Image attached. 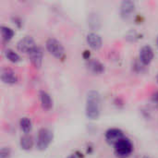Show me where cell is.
Masks as SVG:
<instances>
[{"label":"cell","mask_w":158,"mask_h":158,"mask_svg":"<svg viewBox=\"0 0 158 158\" xmlns=\"http://www.w3.org/2000/svg\"><path fill=\"white\" fill-rule=\"evenodd\" d=\"M101 112V95L96 90H90L86 95L85 114L90 119H97Z\"/></svg>","instance_id":"1"},{"label":"cell","mask_w":158,"mask_h":158,"mask_svg":"<svg viewBox=\"0 0 158 158\" xmlns=\"http://www.w3.org/2000/svg\"><path fill=\"white\" fill-rule=\"evenodd\" d=\"M115 155L118 157L125 158L129 156L133 151V144L130 139L123 137L114 144Z\"/></svg>","instance_id":"2"},{"label":"cell","mask_w":158,"mask_h":158,"mask_svg":"<svg viewBox=\"0 0 158 158\" xmlns=\"http://www.w3.org/2000/svg\"><path fill=\"white\" fill-rule=\"evenodd\" d=\"M53 140V132L47 128H42L37 134L36 147L40 151H44L50 145Z\"/></svg>","instance_id":"3"},{"label":"cell","mask_w":158,"mask_h":158,"mask_svg":"<svg viewBox=\"0 0 158 158\" xmlns=\"http://www.w3.org/2000/svg\"><path fill=\"white\" fill-rule=\"evenodd\" d=\"M45 47L47 51L55 57L61 59L65 55V49L62 44L56 38H48L45 42Z\"/></svg>","instance_id":"4"},{"label":"cell","mask_w":158,"mask_h":158,"mask_svg":"<svg viewBox=\"0 0 158 158\" xmlns=\"http://www.w3.org/2000/svg\"><path fill=\"white\" fill-rule=\"evenodd\" d=\"M155 57V53H154V49L146 44L142 46V48L140 49L139 52V60L141 61V63L144 66H148L151 64V62L153 61Z\"/></svg>","instance_id":"5"},{"label":"cell","mask_w":158,"mask_h":158,"mask_svg":"<svg viewBox=\"0 0 158 158\" xmlns=\"http://www.w3.org/2000/svg\"><path fill=\"white\" fill-rule=\"evenodd\" d=\"M28 56H29V59L31 62V64L36 69H40L42 66V63H43V56H44L42 48L38 45L34 46L28 53Z\"/></svg>","instance_id":"6"},{"label":"cell","mask_w":158,"mask_h":158,"mask_svg":"<svg viewBox=\"0 0 158 158\" xmlns=\"http://www.w3.org/2000/svg\"><path fill=\"white\" fill-rule=\"evenodd\" d=\"M34 46H36L35 41L30 35L22 37L17 43V49L21 53H29Z\"/></svg>","instance_id":"7"},{"label":"cell","mask_w":158,"mask_h":158,"mask_svg":"<svg viewBox=\"0 0 158 158\" xmlns=\"http://www.w3.org/2000/svg\"><path fill=\"white\" fill-rule=\"evenodd\" d=\"M123 137H124L123 131L120 129H118V128H111V129L107 130L106 131V134H105L106 141L109 144H115L116 143H118Z\"/></svg>","instance_id":"8"},{"label":"cell","mask_w":158,"mask_h":158,"mask_svg":"<svg viewBox=\"0 0 158 158\" xmlns=\"http://www.w3.org/2000/svg\"><path fill=\"white\" fill-rule=\"evenodd\" d=\"M135 3L131 0H124L120 4V15L124 19H129L135 11Z\"/></svg>","instance_id":"9"},{"label":"cell","mask_w":158,"mask_h":158,"mask_svg":"<svg viewBox=\"0 0 158 158\" xmlns=\"http://www.w3.org/2000/svg\"><path fill=\"white\" fill-rule=\"evenodd\" d=\"M86 41L87 44H89V46L91 48H93L94 50H98L102 47L103 44V41H102V37L95 31H91L86 35Z\"/></svg>","instance_id":"10"},{"label":"cell","mask_w":158,"mask_h":158,"mask_svg":"<svg viewBox=\"0 0 158 158\" xmlns=\"http://www.w3.org/2000/svg\"><path fill=\"white\" fill-rule=\"evenodd\" d=\"M0 79L3 83L6 84H14L18 81V76L17 74L10 69L4 68L1 69L0 73Z\"/></svg>","instance_id":"11"},{"label":"cell","mask_w":158,"mask_h":158,"mask_svg":"<svg viewBox=\"0 0 158 158\" xmlns=\"http://www.w3.org/2000/svg\"><path fill=\"white\" fill-rule=\"evenodd\" d=\"M86 66L88 68V69L94 73V74H101L105 71V66L103 63H101L99 60L97 59H89L87 60V63H86Z\"/></svg>","instance_id":"12"},{"label":"cell","mask_w":158,"mask_h":158,"mask_svg":"<svg viewBox=\"0 0 158 158\" xmlns=\"http://www.w3.org/2000/svg\"><path fill=\"white\" fill-rule=\"evenodd\" d=\"M39 97H40L41 106L44 109L49 110L53 107V99L51 98L50 94L47 92L41 90L39 92Z\"/></svg>","instance_id":"13"},{"label":"cell","mask_w":158,"mask_h":158,"mask_svg":"<svg viewBox=\"0 0 158 158\" xmlns=\"http://www.w3.org/2000/svg\"><path fill=\"white\" fill-rule=\"evenodd\" d=\"M19 144L21 149L25 151H30L33 146V139L30 134H24L20 137Z\"/></svg>","instance_id":"14"},{"label":"cell","mask_w":158,"mask_h":158,"mask_svg":"<svg viewBox=\"0 0 158 158\" xmlns=\"http://www.w3.org/2000/svg\"><path fill=\"white\" fill-rule=\"evenodd\" d=\"M0 31H1V35H2L3 40L6 41V42L10 41V40L13 38L14 34H15L14 30L11 29L10 27H7V26L2 25V26L0 27Z\"/></svg>","instance_id":"15"},{"label":"cell","mask_w":158,"mask_h":158,"mask_svg":"<svg viewBox=\"0 0 158 158\" xmlns=\"http://www.w3.org/2000/svg\"><path fill=\"white\" fill-rule=\"evenodd\" d=\"M19 126L21 131L25 133V134H29L30 131H31L32 128V124L31 121L29 118L27 117H22L19 120Z\"/></svg>","instance_id":"16"},{"label":"cell","mask_w":158,"mask_h":158,"mask_svg":"<svg viewBox=\"0 0 158 158\" xmlns=\"http://www.w3.org/2000/svg\"><path fill=\"white\" fill-rule=\"evenodd\" d=\"M88 24H89L90 28L93 29V30H97L100 27V19H99V16L95 12L91 13L89 15Z\"/></svg>","instance_id":"17"},{"label":"cell","mask_w":158,"mask_h":158,"mask_svg":"<svg viewBox=\"0 0 158 158\" xmlns=\"http://www.w3.org/2000/svg\"><path fill=\"white\" fill-rule=\"evenodd\" d=\"M5 56L10 62H13V63H17L20 60L19 55L11 48H6L5 50Z\"/></svg>","instance_id":"18"},{"label":"cell","mask_w":158,"mask_h":158,"mask_svg":"<svg viewBox=\"0 0 158 158\" xmlns=\"http://www.w3.org/2000/svg\"><path fill=\"white\" fill-rule=\"evenodd\" d=\"M138 36H139V35H138V32H137L135 30L131 29V30H130V31L127 32V34L125 35V38H126L128 41L134 42V41H136V40L139 38Z\"/></svg>","instance_id":"19"},{"label":"cell","mask_w":158,"mask_h":158,"mask_svg":"<svg viewBox=\"0 0 158 158\" xmlns=\"http://www.w3.org/2000/svg\"><path fill=\"white\" fill-rule=\"evenodd\" d=\"M10 154L11 152L8 147H2L0 150V158H9Z\"/></svg>","instance_id":"20"},{"label":"cell","mask_w":158,"mask_h":158,"mask_svg":"<svg viewBox=\"0 0 158 158\" xmlns=\"http://www.w3.org/2000/svg\"><path fill=\"white\" fill-rule=\"evenodd\" d=\"M90 51H88V50H85L84 52H83V57L85 58V59H87V60H89L90 59Z\"/></svg>","instance_id":"21"},{"label":"cell","mask_w":158,"mask_h":158,"mask_svg":"<svg viewBox=\"0 0 158 158\" xmlns=\"http://www.w3.org/2000/svg\"><path fill=\"white\" fill-rule=\"evenodd\" d=\"M152 99H153V101H154V102H158V92H156V94H154V95H153Z\"/></svg>","instance_id":"22"},{"label":"cell","mask_w":158,"mask_h":158,"mask_svg":"<svg viewBox=\"0 0 158 158\" xmlns=\"http://www.w3.org/2000/svg\"><path fill=\"white\" fill-rule=\"evenodd\" d=\"M68 158H77V156H76V155H70L68 156Z\"/></svg>","instance_id":"23"},{"label":"cell","mask_w":158,"mask_h":158,"mask_svg":"<svg viewBox=\"0 0 158 158\" xmlns=\"http://www.w3.org/2000/svg\"><path fill=\"white\" fill-rule=\"evenodd\" d=\"M156 46H157V48H158V35H157V37H156Z\"/></svg>","instance_id":"24"},{"label":"cell","mask_w":158,"mask_h":158,"mask_svg":"<svg viewBox=\"0 0 158 158\" xmlns=\"http://www.w3.org/2000/svg\"><path fill=\"white\" fill-rule=\"evenodd\" d=\"M156 82H157V84H158V73L156 74Z\"/></svg>","instance_id":"25"},{"label":"cell","mask_w":158,"mask_h":158,"mask_svg":"<svg viewBox=\"0 0 158 158\" xmlns=\"http://www.w3.org/2000/svg\"><path fill=\"white\" fill-rule=\"evenodd\" d=\"M143 158H151L150 156H143Z\"/></svg>","instance_id":"26"}]
</instances>
